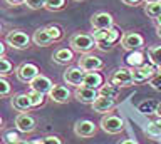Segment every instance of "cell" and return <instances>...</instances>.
<instances>
[{
	"instance_id": "obj_1",
	"label": "cell",
	"mask_w": 161,
	"mask_h": 144,
	"mask_svg": "<svg viewBox=\"0 0 161 144\" xmlns=\"http://www.w3.org/2000/svg\"><path fill=\"white\" fill-rule=\"evenodd\" d=\"M92 37L96 40V49H99L103 52H108L121 39V32L116 27H111V29H106V30H94Z\"/></svg>"
},
{
	"instance_id": "obj_2",
	"label": "cell",
	"mask_w": 161,
	"mask_h": 144,
	"mask_svg": "<svg viewBox=\"0 0 161 144\" xmlns=\"http://www.w3.org/2000/svg\"><path fill=\"white\" fill-rule=\"evenodd\" d=\"M69 45H70V49H72L74 52L84 56V54H91L96 49V40H94L92 35H89V34L75 32L69 39Z\"/></svg>"
},
{
	"instance_id": "obj_3",
	"label": "cell",
	"mask_w": 161,
	"mask_h": 144,
	"mask_svg": "<svg viewBox=\"0 0 161 144\" xmlns=\"http://www.w3.org/2000/svg\"><path fill=\"white\" fill-rule=\"evenodd\" d=\"M108 82H111L116 87H129L133 82V71L128 67H118L109 74Z\"/></svg>"
},
{
	"instance_id": "obj_4",
	"label": "cell",
	"mask_w": 161,
	"mask_h": 144,
	"mask_svg": "<svg viewBox=\"0 0 161 144\" xmlns=\"http://www.w3.org/2000/svg\"><path fill=\"white\" fill-rule=\"evenodd\" d=\"M101 129L108 134H119L124 131V121L116 114H104L101 119Z\"/></svg>"
},
{
	"instance_id": "obj_5",
	"label": "cell",
	"mask_w": 161,
	"mask_h": 144,
	"mask_svg": "<svg viewBox=\"0 0 161 144\" xmlns=\"http://www.w3.org/2000/svg\"><path fill=\"white\" fill-rule=\"evenodd\" d=\"M121 45H123L124 51H139L141 47L144 45V39L141 34L134 32V30H128L123 34V37H121Z\"/></svg>"
},
{
	"instance_id": "obj_6",
	"label": "cell",
	"mask_w": 161,
	"mask_h": 144,
	"mask_svg": "<svg viewBox=\"0 0 161 144\" xmlns=\"http://www.w3.org/2000/svg\"><path fill=\"white\" fill-rule=\"evenodd\" d=\"M5 40H7V44L12 49L24 51V49H27L30 45V40H32V39H30L24 30H12V32H8V35Z\"/></svg>"
},
{
	"instance_id": "obj_7",
	"label": "cell",
	"mask_w": 161,
	"mask_h": 144,
	"mask_svg": "<svg viewBox=\"0 0 161 144\" xmlns=\"http://www.w3.org/2000/svg\"><path fill=\"white\" fill-rule=\"evenodd\" d=\"M15 127H17V131L24 132V134H30L37 127V121L29 112H19L17 117H15Z\"/></svg>"
},
{
	"instance_id": "obj_8",
	"label": "cell",
	"mask_w": 161,
	"mask_h": 144,
	"mask_svg": "<svg viewBox=\"0 0 161 144\" xmlns=\"http://www.w3.org/2000/svg\"><path fill=\"white\" fill-rule=\"evenodd\" d=\"M39 74H40L39 67L32 62H24L15 69V76H17V79L20 82H27V84L32 81L34 77H37Z\"/></svg>"
},
{
	"instance_id": "obj_9",
	"label": "cell",
	"mask_w": 161,
	"mask_h": 144,
	"mask_svg": "<svg viewBox=\"0 0 161 144\" xmlns=\"http://www.w3.org/2000/svg\"><path fill=\"white\" fill-rule=\"evenodd\" d=\"M79 67L84 72H97L104 67V62H103V59H99L94 54H84L79 59Z\"/></svg>"
},
{
	"instance_id": "obj_10",
	"label": "cell",
	"mask_w": 161,
	"mask_h": 144,
	"mask_svg": "<svg viewBox=\"0 0 161 144\" xmlns=\"http://www.w3.org/2000/svg\"><path fill=\"white\" fill-rule=\"evenodd\" d=\"M96 132H97V127H96V124L92 121H89V119H80V121H77L74 126V134L77 137H82V139L92 137V136H96Z\"/></svg>"
},
{
	"instance_id": "obj_11",
	"label": "cell",
	"mask_w": 161,
	"mask_h": 144,
	"mask_svg": "<svg viewBox=\"0 0 161 144\" xmlns=\"http://www.w3.org/2000/svg\"><path fill=\"white\" fill-rule=\"evenodd\" d=\"M91 25L94 27V30H106L114 27V19L108 12H97L91 17Z\"/></svg>"
},
{
	"instance_id": "obj_12",
	"label": "cell",
	"mask_w": 161,
	"mask_h": 144,
	"mask_svg": "<svg viewBox=\"0 0 161 144\" xmlns=\"http://www.w3.org/2000/svg\"><path fill=\"white\" fill-rule=\"evenodd\" d=\"M131 71H133V82L134 84L149 81V79L156 74V69H154L153 64H143V66H139V67H133Z\"/></svg>"
},
{
	"instance_id": "obj_13",
	"label": "cell",
	"mask_w": 161,
	"mask_h": 144,
	"mask_svg": "<svg viewBox=\"0 0 161 144\" xmlns=\"http://www.w3.org/2000/svg\"><path fill=\"white\" fill-rule=\"evenodd\" d=\"M49 97L57 104H65V102L70 101L72 92H70L69 87L62 86V84H54L52 89H50V92H49Z\"/></svg>"
},
{
	"instance_id": "obj_14",
	"label": "cell",
	"mask_w": 161,
	"mask_h": 144,
	"mask_svg": "<svg viewBox=\"0 0 161 144\" xmlns=\"http://www.w3.org/2000/svg\"><path fill=\"white\" fill-rule=\"evenodd\" d=\"M54 82L50 81L47 76H44V74H39L37 77H34L32 81L29 82V87L30 91H35V92H42V94H49L50 89H52Z\"/></svg>"
},
{
	"instance_id": "obj_15",
	"label": "cell",
	"mask_w": 161,
	"mask_h": 144,
	"mask_svg": "<svg viewBox=\"0 0 161 144\" xmlns=\"http://www.w3.org/2000/svg\"><path fill=\"white\" fill-rule=\"evenodd\" d=\"M84 76H86V72L80 69L79 66L77 67H67L65 69V72H64V81L69 84V86H75V87H79V86H82V81H84Z\"/></svg>"
},
{
	"instance_id": "obj_16",
	"label": "cell",
	"mask_w": 161,
	"mask_h": 144,
	"mask_svg": "<svg viewBox=\"0 0 161 144\" xmlns=\"http://www.w3.org/2000/svg\"><path fill=\"white\" fill-rule=\"evenodd\" d=\"M92 106V111L94 112H99V114H108L111 112L113 109L116 107V101L113 97H106V96H97L96 101L91 104Z\"/></svg>"
},
{
	"instance_id": "obj_17",
	"label": "cell",
	"mask_w": 161,
	"mask_h": 144,
	"mask_svg": "<svg viewBox=\"0 0 161 144\" xmlns=\"http://www.w3.org/2000/svg\"><path fill=\"white\" fill-rule=\"evenodd\" d=\"M97 96H99V92L96 91V89H91V87H86V86H79V87H75V91H74V97L82 104H92Z\"/></svg>"
},
{
	"instance_id": "obj_18",
	"label": "cell",
	"mask_w": 161,
	"mask_h": 144,
	"mask_svg": "<svg viewBox=\"0 0 161 144\" xmlns=\"http://www.w3.org/2000/svg\"><path fill=\"white\" fill-rule=\"evenodd\" d=\"M52 61L59 66H69L74 61V51L69 47H60L52 54Z\"/></svg>"
},
{
	"instance_id": "obj_19",
	"label": "cell",
	"mask_w": 161,
	"mask_h": 144,
	"mask_svg": "<svg viewBox=\"0 0 161 144\" xmlns=\"http://www.w3.org/2000/svg\"><path fill=\"white\" fill-rule=\"evenodd\" d=\"M10 104H12V107L19 112H29L30 109H34L32 102H30V99H29V94H17V96L12 97Z\"/></svg>"
},
{
	"instance_id": "obj_20",
	"label": "cell",
	"mask_w": 161,
	"mask_h": 144,
	"mask_svg": "<svg viewBox=\"0 0 161 144\" xmlns=\"http://www.w3.org/2000/svg\"><path fill=\"white\" fill-rule=\"evenodd\" d=\"M32 42L35 44V45H39V47H47V45H50V44L54 42V39L50 37L47 27H40V29H37V30L34 32Z\"/></svg>"
},
{
	"instance_id": "obj_21",
	"label": "cell",
	"mask_w": 161,
	"mask_h": 144,
	"mask_svg": "<svg viewBox=\"0 0 161 144\" xmlns=\"http://www.w3.org/2000/svg\"><path fill=\"white\" fill-rule=\"evenodd\" d=\"M104 84V77L101 76L99 72H86L84 76V81H82V86L86 87H91V89H97Z\"/></svg>"
},
{
	"instance_id": "obj_22",
	"label": "cell",
	"mask_w": 161,
	"mask_h": 144,
	"mask_svg": "<svg viewBox=\"0 0 161 144\" xmlns=\"http://www.w3.org/2000/svg\"><path fill=\"white\" fill-rule=\"evenodd\" d=\"M126 62H128V66H131V67L143 66L144 64V54L141 51H133L128 57H126Z\"/></svg>"
},
{
	"instance_id": "obj_23",
	"label": "cell",
	"mask_w": 161,
	"mask_h": 144,
	"mask_svg": "<svg viewBox=\"0 0 161 144\" xmlns=\"http://www.w3.org/2000/svg\"><path fill=\"white\" fill-rule=\"evenodd\" d=\"M148 57H149V62L153 64L154 67H159L161 69V45H153L148 49Z\"/></svg>"
},
{
	"instance_id": "obj_24",
	"label": "cell",
	"mask_w": 161,
	"mask_h": 144,
	"mask_svg": "<svg viewBox=\"0 0 161 144\" xmlns=\"http://www.w3.org/2000/svg\"><path fill=\"white\" fill-rule=\"evenodd\" d=\"M144 132L148 134L149 137H153V139H159L161 137V119H159V121L149 122L148 127L144 129Z\"/></svg>"
},
{
	"instance_id": "obj_25",
	"label": "cell",
	"mask_w": 161,
	"mask_h": 144,
	"mask_svg": "<svg viewBox=\"0 0 161 144\" xmlns=\"http://www.w3.org/2000/svg\"><path fill=\"white\" fill-rule=\"evenodd\" d=\"M144 13L151 19H158L161 15V2H153L144 5Z\"/></svg>"
},
{
	"instance_id": "obj_26",
	"label": "cell",
	"mask_w": 161,
	"mask_h": 144,
	"mask_svg": "<svg viewBox=\"0 0 161 144\" xmlns=\"http://www.w3.org/2000/svg\"><path fill=\"white\" fill-rule=\"evenodd\" d=\"M118 89H119V87L113 86L111 82L103 84V86L99 87V96H106V97H113V99H116V96H118Z\"/></svg>"
},
{
	"instance_id": "obj_27",
	"label": "cell",
	"mask_w": 161,
	"mask_h": 144,
	"mask_svg": "<svg viewBox=\"0 0 161 144\" xmlns=\"http://www.w3.org/2000/svg\"><path fill=\"white\" fill-rule=\"evenodd\" d=\"M27 94H29L30 102H32V107H40V106H44L45 94H42V92H35V91H30V92H27Z\"/></svg>"
},
{
	"instance_id": "obj_28",
	"label": "cell",
	"mask_w": 161,
	"mask_h": 144,
	"mask_svg": "<svg viewBox=\"0 0 161 144\" xmlns=\"http://www.w3.org/2000/svg\"><path fill=\"white\" fill-rule=\"evenodd\" d=\"M12 71H14L12 62L5 57H0V77H5L8 74H12Z\"/></svg>"
},
{
	"instance_id": "obj_29",
	"label": "cell",
	"mask_w": 161,
	"mask_h": 144,
	"mask_svg": "<svg viewBox=\"0 0 161 144\" xmlns=\"http://www.w3.org/2000/svg\"><path fill=\"white\" fill-rule=\"evenodd\" d=\"M64 5H65V0H45L44 8H47L50 12H57L60 8H64Z\"/></svg>"
},
{
	"instance_id": "obj_30",
	"label": "cell",
	"mask_w": 161,
	"mask_h": 144,
	"mask_svg": "<svg viewBox=\"0 0 161 144\" xmlns=\"http://www.w3.org/2000/svg\"><path fill=\"white\" fill-rule=\"evenodd\" d=\"M12 92V86L5 77H0V97H7Z\"/></svg>"
},
{
	"instance_id": "obj_31",
	"label": "cell",
	"mask_w": 161,
	"mask_h": 144,
	"mask_svg": "<svg viewBox=\"0 0 161 144\" xmlns=\"http://www.w3.org/2000/svg\"><path fill=\"white\" fill-rule=\"evenodd\" d=\"M47 30L50 34V37L54 39V42H59L60 39H62V35H64L62 29H60L59 25H54V24H52V25H47Z\"/></svg>"
},
{
	"instance_id": "obj_32",
	"label": "cell",
	"mask_w": 161,
	"mask_h": 144,
	"mask_svg": "<svg viewBox=\"0 0 161 144\" xmlns=\"http://www.w3.org/2000/svg\"><path fill=\"white\" fill-rule=\"evenodd\" d=\"M34 144H62V139L59 136H45L39 141H35Z\"/></svg>"
},
{
	"instance_id": "obj_33",
	"label": "cell",
	"mask_w": 161,
	"mask_h": 144,
	"mask_svg": "<svg viewBox=\"0 0 161 144\" xmlns=\"http://www.w3.org/2000/svg\"><path fill=\"white\" fill-rule=\"evenodd\" d=\"M24 3L30 8V10H39V8H44L45 0H24Z\"/></svg>"
},
{
	"instance_id": "obj_34",
	"label": "cell",
	"mask_w": 161,
	"mask_h": 144,
	"mask_svg": "<svg viewBox=\"0 0 161 144\" xmlns=\"http://www.w3.org/2000/svg\"><path fill=\"white\" fill-rule=\"evenodd\" d=\"M149 86L154 89V91H161V72H156L153 77L149 79Z\"/></svg>"
},
{
	"instance_id": "obj_35",
	"label": "cell",
	"mask_w": 161,
	"mask_h": 144,
	"mask_svg": "<svg viewBox=\"0 0 161 144\" xmlns=\"http://www.w3.org/2000/svg\"><path fill=\"white\" fill-rule=\"evenodd\" d=\"M19 139H20V137H19V134H17V132H14V131H8V132L3 136V141L7 142V144H14V142H17Z\"/></svg>"
},
{
	"instance_id": "obj_36",
	"label": "cell",
	"mask_w": 161,
	"mask_h": 144,
	"mask_svg": "<svg viewBox=\"0 0 161 144\" xmlns=\"http://www.w3.org/2000/svg\"><path fill=\"white\" fill-rule=\"evenodd\" d=\"M121 2H124L126 5H131V7H136L138 3H141L143 0H121Z\"/></svg>"
},
{
	"instance_id": "obj_37",
	"label": "cell",
	"mask_w": 161,
	"mask_h": 144,
	"mask_svg": "<svg viewBox=\"0 0 161 144\" xmlns=\"http://www.w3.org/2000/svg\"><path fill=\"white\" fill-rule=\"evenodd\" d=\"M8 5H19V3H24V0H5Z\"/></svg>"
},
{
	"instance_id": "obj_38",
	"label": "cell",
	"mask_w": 161,
	"mask_h": 144,
	"mask_svg": "<svg viewBox=\"0 0 161 144\" xmlns=\"http://www.w3.org/2000/svg\"><path fill=\"white\" fill-rule=\"evenodd\" d=\"M118 144H138V142L133 141V139H123V141H119Z\"/></svg>"
},
{
	"instance_id": "obj_39",
	"label": "cell",
	"mask_w": 161,
	"mask_h": 144,
	"mask_svg": "<svg viewBox=\"0 0 161 144\" xmlns=\"http://www.w3.org/2000/svg\"><path fill=\"white\" fill-rule=\"evenodd\" d=\"M5 56V45H3V42L0 40V57H3Z\"/></svg>"
},
{
	"instance_id": "obj_40",
	"label": "cell",
	"mask_w": 161,
	"mask_h": 144,
	"mask_svg": "<svg viewBox=\"0 0 161 144\" xmlns=\"http://www.w3.org/2000/svg\"><path fill=\"white\" fill-rule=\"evenodd\" d=\"M14 144H34V142H30V141H25V139H19L17 142H14Z\"/></svg>"
},
{
	"instance_id": "obj_41",
	"label": "cell",
	"mask_w": 161,
	"mask_h": 144,
	"mask_svg": "<svg viewBox=\"0 0 161 144\" xmlns=\"http://www.w3.org/2000/svg\"><path fill=\"white\" fill-rule=\"evenodd\" d=\"M156 114H158V117L161 119V104H158V106H156V111H154Z\"/></svg>"
},
{
	"instance_id": "obj_42",
	"label": "cell",
	"mask_w": 161,
	"mask_h": 144,
	"mask_svg": "<svg viewBox=\"0 0 161 144\" xmlns=\"http://www.w3.org/2000/svg\"><path fill=\"white\" fill-rule=\"evenodd\" d=\"M154 22H156V27H158V25H161V15H159L158 19H154Z\"/></svg>"
},
{
	"instance_id": "obj_43",
	"label": "cell",
	"mask_w": 161,
	"mask_h": 144,
	"mask_svg": "<svg viewBox=\"0 0 161 144\" xmlns=\"http://www.w3.org/2000/svg\"><path fill=\"white\" fill-rule=\"evenodd\" d=\"M156 32H158V35L161 37V25H158V27H156Z\"/></svg>"
},
{
	"instance_id": "obj_44",
	"label": "cell",
	"mask_w": 161,
	"mask_h": 144,
	"mask_svg": "<svg viewBox=\"0 0 161 144\" xmlns=\"http://www.w3.org/2000/svg\"><path fill=\"white\" fill-rule=\"evenodd\" d=\"M146 3H153V2H161V0H144Z\"/></svg>"
},
{
	"instance_id": "obj_45",
	"label": "cell",
	"mask_w": 161,
	"mask_h": 144,
	"mask_svg": "<svg viewBox=\"0 0 161 144\" xmlns=\"http://www.w3.org/2000/svg\"><path fill=\"white\" fill-rule=\"evenodd\" d=\"M2 127H3V119L0 117V129H2Z\"/></svg>"
},
{
	"instance_id": "obj_46",
	"label": "cell",
	"mask_w": 161,
	"mask_h": 144,
	"mask_svg": "<svg viewBox=\"0 0 161 144\" xmlns=\"http://www.w3.org/2000/svg\"><path fill=\"white\" fill-rule=\"evenodd\" d=\"M0 34H2V24H0Z\"/></svg>"
},
{
	"instance_id": "obj_47",
	"label": "cell",
	"mask_w": 161,
	"mask_h": 144,
	"mask_svg": "<svg viewBox=\"0 0 161 144\" xmlns=\"http://www.w3.org/2000/svg\"><path fill=\"white\" fill-rule=\"evenodd\" d=\"M75 2H82V0H75Z\"/></svg>"
}]
</instances>
